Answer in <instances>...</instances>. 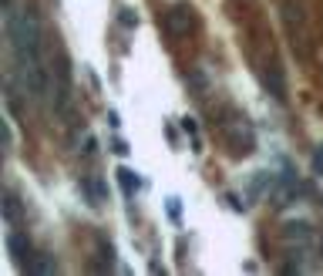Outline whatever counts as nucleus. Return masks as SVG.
Returning a JSON list of instances; mask_svg holds the SVG:
<instances>
[{"instance_id": "1", "label": "nucleus", "mask_w": 323, "mask_h": 276, "mask_svg": "<svg viewBox=\"0 0 323 276\" xmlns=\"http://www.w3.org/2000/svg\"><path fill=\"white\" fill-rule=\"evenodd\" d=\"M7 41H10V51H14L17 64L44 57V44H40V24H37L34 7L7 10Z\"/></svg>"}, {"instance_id": "2", "label": "nucleus", "mask_w": 323, "mask_h": 276, "mask_svg": "<svg viewBox=\"0 0 323 276\" xmlns=\"http://www.w3.org/2000/svg\"><path fill=\"white\" fill-rule=\"evenodd\" d=\"M303 192V186L296 182V175H293L290 169L283 172V175H273V182H269V205H276V209H286L290 202H296V195Z\"/></svg>"}, {"instance_id": "3", "label": "nucleus", "mask_w": 323, "mask_h": 276, "mask_svg": "<svg viewBox=\"0 0 323 276\" xmlns=\"http://www.w3.org/2000/svg\"><path fill=\"white\" fill-rule=\"evenodd\" d=\"M195 27V10L192 4H172L169 10H165V31H169V37H189Z\"/></svg>"}, {"instance_id": "4", "label": "nucleus", "mask_w": 323, "mask_h": 276, "mask_svg": "<svg viewBox=\"0 0 323 276\" xmlns=\"http://www.w3.org/2000/svg\"><path fill=\"white\" fill-rule=\"evenodd\" d=\"M226 145H229V152H233L236 158H242V155L256 152V135H252V128L246 122H236V125L226 128Z\"/></svg>"}, {"instance_id": "5", "label": "nucleus", "mask_w": 323, "mask_h": 276, "mask_svg": "<svg viewBox=\"0 0 323 276\" xmlns=\"http://www.w3.org/2000/svg\"><path fill=\"white\" fill-rule=\"evenodd\" d=\"M283 243L286 246H303L307 249L310 243H313V226H310L307 219H290V222H283Z\"/></svg>"}, {"instance_id": "6", "label": "nucleus", "mask_w": 323, "mask_h": 276, "mask_svg": "<svg viewBox=\"0 0 323 276\" xmlns=\"http://www.w3.org/2000/svg\"><path fill=\"white\" fill-rule=\"evenodd\" d=\"M7 252H10V260L24 269L27 263H31V256H34V246H31V239H27L20 229H10L7 233Z\"/></svg>"}, {"instance_id": "7", "label": "nucleus", "mask_w": 323, "mask_h": 276, "mask_svg": "<svg viewBox=\"0 0 323 276\" xmlns=\"http://www.w3.org/2000/svg\"><path fill=\"white\" fill-rule=\"evenodd\" d=\"M81 195H84V202L91 205V209H101V205L108 202V186L101 175H84L81 179Z\"/></svg>"}, {"instance_id": "8", "label": "nucleus", "mask_w": 323, "mask_h": 276, "mask_svg": "<svg viewBox=\"0 0 323 276\" xmlns=\"http://www.w3.org/2000/svg\"><path fill=\"white\" fill-rule=\"evenodd\" d=\"M259 78H263V84H266V91L276 98V101H286V84H283V71L276 64H266V67H259Z\"/></svg>"}, {"instance_id": "9", "label": "nucleus", "mask_w": 323, "mask_h": 276, "mask_svg": "<svg viewBox=\"0 0 323 276\" xmlns=\"http://www.w3.org/2000/svg\"><path fill=\"white\" fill-rule=\"evenodd\" d=\"M0 212H4V222H7V226H20V222H24V202H20L14 192H4Z\"/></svg>"}, {"instance_id": "10", "label": "nucleus", "mask_w": 323, "mask_h": 276, "mask_svg": "<svg viewBox=\"0 0 323 276\" xmlns=\"http://www.w3.org/2000/svg\"><path fill=\"white\" fill-rule=\"evenodd\" d=\"M91 269H95V273H111L114 269V246L108 243V239L98 243V260L91 263Z\"/></svg>"}, {"instance_id": "11", "label": "nucleus", "mask_w": 323, "mask_h": 276, "mask_svg": "<svg viewBox=\"0 0 323 276\" xmlns=\"http://www.w3.org/2000/svg\"><path fill=\"white\" fill-rule=\"evenodd\" d=\"M114 179H118V186H121V192H125V195H135L138 189L145 186V182L138 179L131 169H125V165H118V169H114Z\"/></svg>"}, {"instance_id": "12", "label": "nucleus", "mask_w": 323, "mask_h": 276, "mask_svg": "<svg viewBox=\"0 0 323 276\" xmlns=\"http://www.w3.org/2000/svg\"><path fill=\"white\" fill-rule=\"evenodd\" d=\"M269 182H273V175H269V172H256V175L249 179V189H246V202L252 205L263 192H269Z\"/></svg>"}, {"instance_id": "13", "label": "nucleus", "mask_w": 323, "mask_h": 276, "mask_svg": "<svg viewBox=\"0 0 323 276\" xmlns=\"http://www.w3.org/2000/svg\"><path fill=\"white\" fill-rule=\"evenodd\" d=\"M24 269H31V273H57V256H51V252H34L31 263H27Z\"/></svg>"}, {"instance_id": "14", "label": "nucleus", "mask_w": 323, "mask_h": 276, "mask_svg": "<svg viewBox=\"0 0 323 276\" xmlns=\"http://www.w3.org/2000/svg\"><path fill=\"white\" fill-rule=\"evenodd\" d=\"M283 20H286L290 31H296V20L303 24V7L296 10V0H286V4H283Z\"/></svg>"}, {"instance_id": "15", "label": "nucleus", "mask_w": 323, "mask_h": 276, "mask_svg": "<svg viewBox=\"0 0 323 276\" xmlns=\"http://www.w3.org/2000/svg\"><path fill=\"white\" fill-rule=\"evenodd\" d=\"M165 212H169L172 226H182V199H178V195H169V199H165Z\"/></svg>"}, {"instance_id": "16", "label": "nucleus", "mask_w": 323, "mask_h": 276, "mask_svg": "<svg viewBox=\"0 0 323 276\" xmlns=\"http://www.w3.org/2000/svg\"><path fill=\"white\" fill-rule=\"evenodd\" d=\"M178 128L186 131V135H199V122H195L192 114H186V118H178Z\"/></svg>"}, {"instance_id": "17", "label": "nucleus", "mask_w": 323, "mask_h": 276, "mask_svg": "<svg viewBox=\"0 0 323 276\" xmlns=\"http://www.w3.org/2000/svg\"><path fill=\"white\" fill-rule=\"evenodd\" d=\"M226 202H229V209H233V212H246V209H249V202H239V195H236V192H226Z\"/></svg>"}, {"instance_id": "18", "label": "nucleus", "mask_w": 323, "mask_h": 276, "mask_svg": "<svg viewBox=\"0 0 323 276\" xmlns=\"http://www.w3.org/2000/svg\"><path fill=\"white\" fill-rule=\"evenodd\" d=\"M111 152L118 155V158H125L131 148H128V142H125V138H111Z\"/></svg>"}, {"instance_id": "19", "label": "nucleus", "mask_w": 323, "mask_h": 276, "mask_svg": "<svg viewBox=\"0 0 323 276\" xmlns=\"http://www.w3.org/2000/svg\"><path fill=\"white\" fill-rule=\"evenodd\" d=\"M0 142H4V152L14 145V135H10V125L7 122H0Z\"/></svg>"}, {"instance_id": "20", "label": "nucleus", "mask_w": 323, "mask_h": 276, "mask_svg": "<svg viewBox=\"0 0 323 276\" xmlns=\"http://www.w3.org/2000/svg\"><path fill=\"white\" fill-rule=\"evenodd\" d=\"M118 20H121L125 27H138V17H135V10H128V7H125V10L118 14Z\"/></svg>"}, {"instance_id": "21", "label": "nucleus", "mask_w": 323, "mask_h": 276, "mask_svg": "<svg viewBox=\"0 0 323 276\" xmlns=\"http://www.w3.org/2000/svg\"><path fill=\"white\" fill-rule=\"evenodd\" d=\"M81 152L88 155V158H91V155H98V138L88 135V138H84V148H81Z\"/></svg>"}, {"instance_id": "22", "label": "nucleus", "mask_w": 323, "mask_h": 276, "mask_svg": "<svg viewBox=\"0 0 323 276\" xmlns=\"http://www.w3.org/2000/svg\"><path fill=\"white\" fill-rule=\"evenodd\" d=\"M108 125H111V128H114V131H118V128H121V114H118V111H114V108H111V111H108Z\"/></svg>"}, {"instance_id": "23", "label": "nucleus", "mask_w": 323, "mask_h": 276, "mask_svg": "<svg viewBox=\"0 0 323 276\" xmlns=\"http://www.w3.org/2000/svg\"><path fill=\"white\" fill-rule=\"evenodd\" d=\"M320 256H323V239H320Z\"/></svg>"}, {"instance_id": "24", "label": "nucleus", "mask_w": 323, "mask_h": 276, "mask_svg": "<svg viewBox=\"0 0 323 276\" xmlns=\"http://www.w3.org/2000/svg\"><path fill=\"white\" fill-rule=\"evenodd\" d=\"M320 155H323V148H320Z\"/></svg>"}]
</instances>
